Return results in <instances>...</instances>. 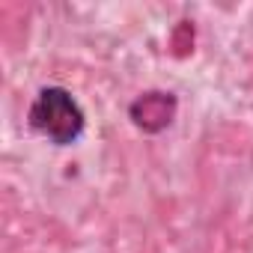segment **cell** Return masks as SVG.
<instances>
[{
  "mask_svg": "<svg viewBox=\"0 0 253 253\" xmlns=\"http://www.w3.org/2000/svg\"><path fill=\"white\" fill-rule=\"evenodd\" d=\"M176 107H179V101H176L173 92L152 89V92H143V95L131 104L128 113H131V119H134V125H137L140 131H146V134H158V131H164L167 125L173 122Z\"/></svg>",
  "mask_w": 253,
  "mask_h": 253,
  "instance_id": "obj_2",
  "label": "cell"
},
{
  "mask_svg": "<svg viewBox=\"0 0 253 253\" xmlns=\"http://www.w3.org/2000/svg\"><path fill=\"white\" fill-rule=\"evenodd\" d=\"M27 122H30V128L36 134H42L54 146H72V143H78L81 134H84V125H86L81 104L63 86H45L36 95V101L30 104Z\"/></svg>",
  "mask_w": 253,
  "mask_h": 253,
  "instance_id": "obj_1",
  "label": "cell"
}]
</instances>
